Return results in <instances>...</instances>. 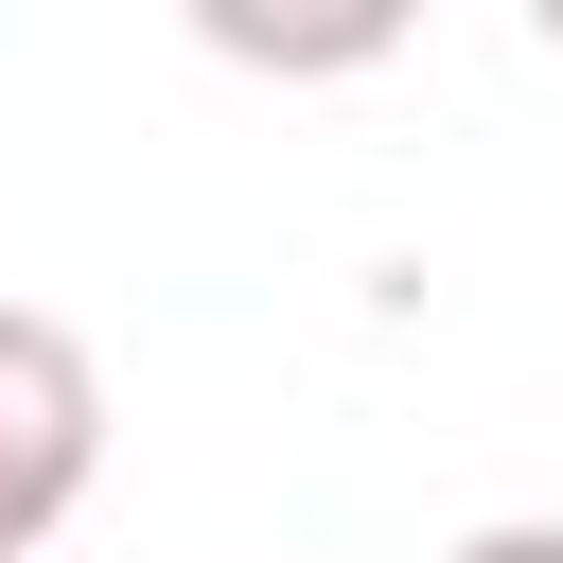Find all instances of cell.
<instances>
[{"label":"cell","instance_id":"1","mask_svg":"<svg viewBox=\"0 0 563 563\" xmlns=\"http://www.w3.org/2000/svg\"><path fill=\"white\" fill-rule=\"evenodd\" d=\"M88 475H106V369L70 317L0 299V563H35L88 510Z\"/></svg>","mask_w":563,"mask_h":563},{"label":"cell","instance_id":"2","mask_svg":"<svg viewBox=\"0 0 563 563\" xmlns=\"http://www.w3.org/2000/svg\"><path fill=\"white\" fill-rule=\"evenodd\" d=\"M457 563H563V528H475Z\"/></svg>","mask_w":563,"mask_h":563}]
</instances>
